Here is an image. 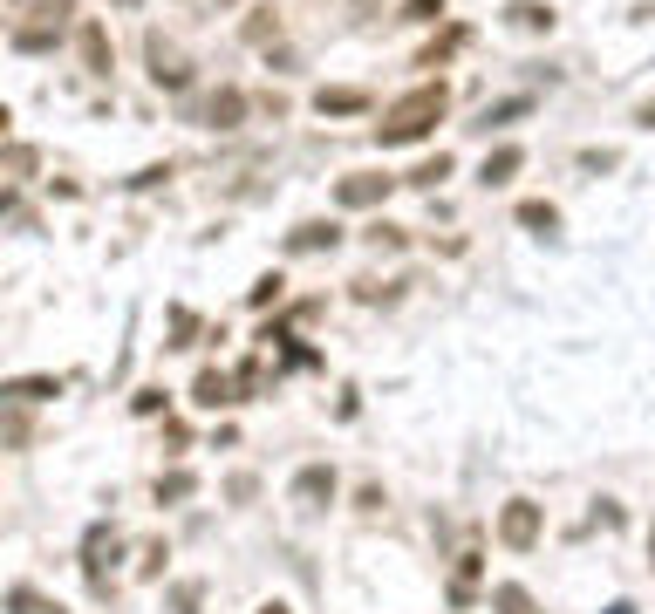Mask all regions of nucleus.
Listing matches in <instances>:
<instances>
[{
	"label": "nucleus",
	"mask_w": 655,
	"mask_h": 614,
	"mask_svg": "<svg viewBox=\"0 0 655 614\" xmlns=\"http://www.w3.org/2000/svg\"><path fill=\"white\" fill-rule=\"evenodd\" d=\"M314 110L321 116H355V110H369V89H321Z\"/></svg>",
	"instance_id": "6"
},
{
	"label": "nucleus",
	"mask_w": 655,
	"mask_h": 614,
	"mask_svg": "<svg viewBox=\"0 0 655 614\" xmlns=\"http://www.w3.org/2000/svg\"><path fill=\"white\" fill-rule=\"evenodd\" d=\"M444 103H451V89H444V82H424V89H410V96L389 103L383 123H376V137H383V144H417V137H430V130L444 123Z\"/></svg>",
	"instance_id": "1"
},
{
	"label": "nucleus",
	"mask_w": 655,
	"mask_h": 614,
	"mask_svg": "<svg viewBox=\"0 0 655 614\" xmlns=\"http://www.w3.org/2000/svg\"><path fill=\"white\" fill-rule=\"evenodd\" d=\"M642 123H655V103H649V110H642Z\"/></svg>",
	"instance_id": "24"
},
{
	"label": "nucleus",
	"mask_w": 655,
	"mask_h": 614,
	"mask_svg": "<svg viewBox=\"0 0 655 614\" xmlns=\"http://www.w3.org/2000/svg\"><path fill=\"white\" fill-rule=\"evenodd\" d=\"M192 403H198V410H219V403H232V383L219 376V369H205L198 389H192Z\"/></svg>",
	"instance_id": "9"
},
{
	"label": "nucleus",
	"mask_w": 655,
	"mask_h": 614,
	"mask_svg": "<svg viewBox=\"0 0 655 614\" xmlns=\"http://www.w3.org/2000/svg\"><path fill=\"white\" fill-rule=\"evenodd\" d=\"M383 192H389V178H342V185H335L342 205H376Z\"/></svg>",
	"instance_id": "7"
},
{
	"label": "nucleus",
	"mask_w": 655,
	"mask_h": 614,
	"mask_svg": "<svg viewBox=\"0 0 655 614\" xmlns=\"http://www.w3.org/2000/svg\"><path fill=\"white\" fill-rule=\"evenodd\" d=\"M437 178H451V157H430V164L410 171V185H437Z\"/></svg>",
	"instance_id": "20"
},
{
	"label": "nucleus",
	"mask_w": 655,
	"mask_h": 614,
	"mask_svg": "<svg viewBox=\"0 0 655 614\" xmlns=\"http://www.w3.org/2000/svg\"><path fill=\"white\" fill-rule=\"evenodd\" d=\"M492 608H499V614H540V608H533V594H526V587H512V580L492 587Z\"/></svg>",
	"instance_id": "13"
},
{
	"label": "nucleus",
	"mask_w": 655,
	"mask_h": 614,
	"mask_svg": "<svg viewBox=\"0 0 655 614\" xmlns=\"http://www.w3.org/2000/svg\"><path fill=\"white\" fill-rule=\"evenodd\" d=\"M212 123H219V130H232V123H239V116H246V96H239V89H219V96H212Z\"/></svg>",
	"instance_id": "12"
},
{
	"label": "nucleus",
	"mask_w": 655,
	"mask_h": 614,
	"mask_svg": "<svg viewBox=\"0 0 655 614\" xmlns=\"http://www.w3.org/2000/svg\"><path fill=\"white\" fill-rule=\"evenodd\" d=\"M260 614H287V608H260Z\"/></svg>",
	"instance_id": "26"
},
{
	"label": "nucleus",
	"mask_w": 655,
	"mask_h": 614,
	"mask_svg": "<svg viewBox=\"0 0 655 614\" xmlns=\"http://www.w3.org/2000/svg\"><path fill=\"white\" fill-rule=\"evenodd\" d=\"M328 499H335V471H328V464H308V471L294 478V505H308V512H321Z\"/></svg>",
	"instance_id": "4"
},
{
	"label": "nucleus",
	"mask_w": 655,
	"mask_h": 614,
	"mask_svg": "<svg viewBox=\"0 0 655 614\" xmlns=\"http://www.w3.org/2000/svg\"><path fill=\"white\" fill-rule=\"evenodd\" d=\"M649 560H655V526H649Z\"/></svg>",
	"instance_id": "25"
},
{
	"label": "nucleus",
	"mask_w": 655,
	"mask_h": 614,
	"mask_svg": "<svg viewBox=\"0 0 655 614\" xmlns=\"http://www.w3.org/2000/svg\"><path fill=\"white\" fill-rule=\"evenodd\" d=\"M519 226H533V232H553V226H560V212L533 198V205H519Z\"/></svg>",
	"instance_id": "16"
},
{
	"label": "nucleus",
	"mask_w": 655,
	"mask_h": 614,
	"mask_svg": "<svg viewBox=\"0 0 655 614\" xmlns=\"http://www.w3.org/2000/svg\"><path fill=\"white\" fill-rule=\"evenodd\" d=\"M519 164H526V151H519V144H499V151L485 157V185H505Z\"/></svg>",
	"instance_id": "10"
},
{
	"label": "nucleus",
	"mask_w": 655,
	"mask_h": 614,
	"mask_svg": "<svg viewBox=\"0 0 655 614\" xmlns=\"http://www.w3.org/2000/svg\"><path fill=\"white\" fill-rule=\"evenodd\" d=\"M499 539H505V546H533V539H540V505H533V499H512L499 512Z\"/></svg>",
	"instance_id": "2"
},
{
	"label": "nucleus",
	"mask_w": 655,
	"mask_h": 614,
	"mask_svg": "<svg viewBox=\"0 0 655 614\" xmlns=\"http://www.w3.org/2000/svg\"><path fill=\"white\" fill-rule=\"evenodd\" d=\"M110 560H116V526H103V519H96V526H89V539H82V574L103 587V567H110Z\"/></svg>",
	"instance_id": "3"
},
{
	"label": "nucleus",
	"mask_w": 655,
	"mask_h": 614,
	"mask_svg": "<svg viewBox=\"0 0 655 614\" xmlns=\"http://www.w3.org/2000/svg\"><path fill=\"white\" fill-rule=\"evenodd\" d=\"M82 62L96 69V76H110V35H103V21H82Z\"/></svg>",
	"instance_id": "5"
},
{
	"label": "nucleus",
	"mask_w": 655,
	"mask_h": 614,
	"mask_svg": "<svg viewBox=\"0 0 655 614\" xmlns=\"http://www.w3.org/2000/svg\"><path fill=\"white\" fill-rule=\"evenodd\" d=\"M608 614H635V608H628V601H615V608H608Z\"/></svg>",
	"instance_id": "23"
},
{
	"label": "nucleus",
	"mask_w": 655,
	"mask_h": 614,
	"mask_svg": "<svg viewBox=\"0 0 655 614\" xmlns=\"http://www.w3.org/2000/svg\"><path fill=\"white\" fill-rule=\"evenodd\" d=\"M314 246H335V226H321V219H308V226L294 232V253H314Z\"/></svg>",
	"instance_id": "14"
},
{
	"label": "nucleus",
	"mask_w": 655,
	"mask_h": 614,
	"mask_svg": "<svg viewBox=\"0 0 655 614\" xmlns=\"http://www.w3.org/2000/svg\"><path fill=\"white\" fill-rule=\"evenodd\" d=\"M151 76L164 82V89H185V82H192V69H185V62H178V55H164V41H151Z\"/></svg>",
	"instance_id": "8"
},
{
	"label": "nucleus",
	"mask_w": 655,
	"mask_h": 614,
	"mask_svg": "<svg viewBox=\"0 0 655 614\" xmlns=\"http://www.w3.org/2000/svg\"><path fill=\"white\" fill-rule=\"evenodd\" d=\"M526 110H533L526 96H505V103H492V110H485V130H499V123H512V116H526Z\"/></svg>",
	"instance_id": "17"
},
{
	"label": "nucleus",
	"mask_w": 655,
	"mask_h": 614,
	"mask_svg": "<svg viewBox=\"0 0 655 614\" xmlns=\"http://www.w3.org/2000/svg\"><path fill=\"white\" fill-rule=\"evenodd\" d=\"M7 212H14V192H7V185H0V219H7Z\"/></svg>",
	"instance_id": "22"
},
{
	"label": "nucleus",
	"mask_w": 655,
	"mask_h": 614,
	"mask_svg": "<svg viewBox=\"0 0 655 614\" xmlns=\"http://www.w3.org/2000/svg\"><path fill=\"white\" fill-rule=\"evenodd\" d=\"M185 492H192V478H185V471H171V478H157V499H185Z\"/></svg>",
	"instance_id": "21"
},
{
	"label": "nucleus",
	"mask_w": 655,
	"mask_h": 614,
	"mask_svg": "<svg viewBox=\"0 0 655 614\" xmlns=\"http://www.w3.org/2000/svg\"><path fill=\"white\" fill-rule=\"evenodd\" d=\"M7 614H69V608L48 601V594H35V587H14V594H7Z\"/></svg>",
	"instance_id": "11"
},
{
	"label": "nucleus",
	"mask_w": 655,
	"mask_h": 614,
	"mask_svg": "<svg viewBox=\"0 0 655 614\" xmlns=\"http://www.w3.org/2000/svg\"><path fill=\"white\" fill-rule=\"evenodd\" d=\"M0 396H14V403H41V396H62V383H48V376H41V383H7Z\"/></svg>",
	"instance_id": "15"
},
{
	"label": "nucleus",
	"mask_w": 655,
	"mask_h": 614,
	"mask_svg": "<svg viewBox=\"0 0 655 614\" xmlns=\"http://www.w3.org/2000/svg\"><path fill=\"white\" fill-rule=\"evenodd\" d=\"M14 7H35V14H41V21H48V28H62L76 0H14Z\"/></svg>",
	"instance_id": "18"
},
{
	"label": "nucleus",
	"mask_w": 655,
	"mask_h": 614,
	"mask_svg": "<svg viewBox=\"0 0 655 614\" xmlns=\"http://www.w3.org/2000/svg\"><path fill=\"white\" fill-rule=\"evenodd\" d=\"M512 21H519V28H553V7H533V0H519V7H512Z\"/></svg>",
	"instance_id": "19"
}]
</instances>
